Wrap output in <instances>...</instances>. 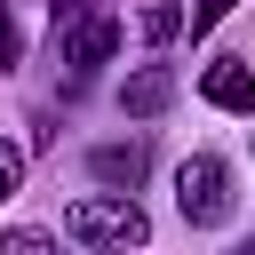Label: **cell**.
Instances as JSON below:
<instances>
[{
  "label": "cell",
  "instance_id": "6da1fadb",
  "mask_svg": "<svg viewBox=\"0 0 255 255\" xmlns=\"http://www.w3.org/2000/svg\"><path fill=\"white\" fill-rule=\"evenodd\" d=\"M64 231H72V247H88V255H128V247L151 239V215L135 207V191H88V199L64 207Z\"/></svg>",
  "mask_w": 255,
  "mask_h": 255
},
{
  "label": "cell",
  "instance_id": "7a4b0ae2",
  "mask_svg": "<svg viewBox=\"0 0 255 255\" xmlns=\"http://www.w3.org/2000/svg\"><path fill=\"white\" fill-rule=\"evenodd\" d=\"M175 215H183L191 231H207V223L231 215V167H223L215 151H199V159L175 167Z\"/></svg>",
  "mask_w": 255,
  "mask_h": 255
},
{
  "label": "cell",
  "instance_id": "3957f363",
  "mask_svg": "<svg viewBox=\"0 0 255 255\" xmlns=\"http://www.w3.org/2000/svg\"><path fill=\"white\" fill-rule=\"evenodd\" d=\"M112 48H120V16H112V8L88 16L80 32H64V96H80V88L112 64Z\"/></svg>",
  "mask_w": 255,
  "mask_h": 255
},
{
  "label": "cell",
  "instance_id": "277c9868",
  "mask_svg": "<svg viewBox=\"0 0 255 255\" xmlns=\"http://www.w3.org/2000/svg\"><path fill=\"white\" fill-rule=\"evenodd\" d=\"M167 104H175V72H167V64H135V72L120 80V112H128V120H159Z\"/></svg>",
  "mask_w": 255,
  "mask_h": 255
},
{
  "label": "cell",
  "instance_id": "5b68a950",
  "mask_svg": "<svg viewBox=\"0 0 255 255\" xmlns=\"http://www.w3.org/2000/svg\"><path fill=\"white\" fill-rule=\"evenodd\" d=\"M199 96H207L215 112H255V72H247L239 56H215L207 80H199Z\"/></svg>",
  "mask_w": 255,
  "mask_h": 255
},
{
  "label": "cell",
  "instance_id": "8992f818",
  "mask_svg": "<svg viewBox=\"0 0 255 255\" xmlns=\"http://www.w3.org/2000/svg\"><path fill=\"white\" fill-rule=\"evenodd\" d=\"M88 167H96V183L135 191V183H143V143H96V151H88Z\"/></svg>",
  "mask_w": 255,
  "mask_h": 255
},
{
  "label": "cell",
  "instance_id": "52a82bcc",
  "mask_svg": "<svg viewBox=\"0 0 255 255\" xmlns=\"http://www.w3.org/2000/svg\"><path fill=\"white\" fill-rule=\"evenodd\" d=\"M183 24H191V16H183V8H175V0H151V8H135V32H143V40H151V48H167V40H175V32H183Z\"/></svg>",
  "mask_w": 255,
  "mask_h": 255
},
{
  "label": "cell",
  "instance_id": "ba28073f",
  "mask_svg": "<svg viewBox=\"0 0 255 255\" xmlns=\"http://www.w3.org/2000/svg\"><path fill=\"white\" fill-rule=\"evenodd\" d=\"M24 64V24H16V8L0 0V72H16Z\"/></svg>",
  "mask_w": 255,
  "mask_h": 255
},
{
  "label": "cell",
  "instance_id": "9c48e42d",
  "mask_svg": "<svg viewBox=\"0 0 255 255\" xmlns=\"http://www.w3.org/2000/svg\"><path fill=\"white\" fill-rule=\"evenodd\" d=\"M0 255H56V239L32 231V223H16V231H0Z\"/></svg>",
  "mask_w": 255,
  "mask_h": 255
},
{
  "label": "cell",
  "instance_id": "30bf717a",
  "mask_svg": "<svg viewBox=\"0 0 255 255\" xmlns=\"http://www.w3.org/2000/svg\"><path fill=\"white\" fill-rule=\"evenodd\" d=\"M88 16H104V0H56V40H64V32H80Z\"/></svg>",
  "mask_w": 255,
  "mask_h": 255
},
{
  "label": "cell",
  "instance_id": "8fae6325",
  "mask_svg": "<svg viewBox=\"0 0 255 255\" xmlns=\"http://www.w3.org/2000/svg\"><path fill=\"white\" fill-rule=\"evenodd\" d=\"M24 191V143H0V199Z\"/></svg>",
  "mask_w": 255,
  "mask_h": 255
},
{
  "label": "cell",
  "instance_id": "7c38bea8",
  "mask_svg": "<svg viewBox=\"0 0 255 255\" xmlns=\"http://www.w3.org/2000/svg\"><path fill=\"white\" fill-rule=\"evenodd\" d=\"M215 16H231V0H199V8H191V32H207Z\"/></svg>",
  "mask_w": 255,
  "mask_h": 255
},
{
  "label": "cell",
  "instance_id": "4fadbf2b",
  "mask_svg": "<svg viewBox=\"0 0 255 255\" xmlns=\"http://www.w3.org/2000/svg\"><path fill=\"white\" fill-rule=\"evenodd\" d=\"M231 255H255V239H247V247H231Z\"/></svg>",
  "mask_w": 255,
  "mask_h": 255
}]
</instances>
